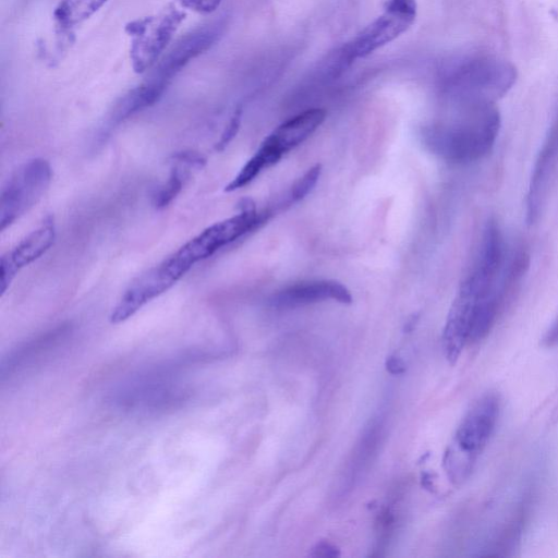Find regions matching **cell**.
<instances>
[{"mask_svg": "<svg viewBox=\"0 0 558 558\" xmlns=\"http://www.w3.org/2000/svg\"><path fill=\"white\" fill-rule=\"evenodd\" d=\"M530 256L523 247L508 252L498 221L484 225L475 259L449 310L442 347L459 354L484 339L525 275Z\"/></svg>", "mask_w": 558, "mask_h": 558, "instance_id": "1", "label": "cell"}, {"mask_svg": "<svg viewBox=\"0 0 558 558\" xmlns=\"http://www.w3.org/2000/svg\"><path fill=\"white\" fill-rule=\"evenodd\" d=\"M500 126L501 118L495 102L466 101L463 116L438 128L428 141L433 150L447 160L473 162L492 151Z\"/></svg>", "mask_w": 558, "mask_h": 558, "instance_id": "2", "label": "cell"}, {"mask_svg": "<svg viewBox=\"0 0 558 558\" xmlns=\"http://www.w3.org/2000/svg\"><path fill=\"white\" fill-rule=\"evenodd\" d=\"M498 414L499 399L494 393L482 396L466 412L444 457L451 482L459 484L470 475L493 435Z\"/></svg>", "mask_w": 558, "mask_h": 558, "instance_id": "3", "label": "cell"}, {"mask_svg": "<svg viewBox=\"0 0 558 558\" xmlns=\"http://www.w3.org/2000/svg\"><path fill=\"white\" fill-rule=\"evenodd\" d=\"M186 13L173 3L158 13L135 19L125 25L130 37V60L137 74L149 70L165 51Z\"/></svg>", "mask_w": 558, "mask_h": 558, "instance_id": "4", "label": "cell"}, {"mask_svg": "<svg viewBox=\"0 0 558 558\" xmlns=\"http://www.w3.org/2000/svg\"><path fill=\"white\" fill-rule=\"evenodd\" d=\"M416 14V0H384L383 13L343 48L342 61L351 64L393 41L414 24Z\"/></svg>", "mask_w": 558, "mask_h": 558, "instance_id": "5", "label": "cell"}, {"mask_svg": "<svg viewBox=\"0 0 558 558\" xmlns=\"http://www.w3.org/2000/svg\"><path fill=\"white\" fill-rule=\"evenodd\" d=\"M49 162L34 158L20 166L1 191L0 225L3 231L27 213L45 194L51 181Z\"/></svg>", "mask_w": 558, "mask_h": 558, "instance_id": "6", "label": "cell"}, {"mask_svg": "<svg viewBox=\"0 0 558 558\" xmlns=\"http://www.w3.org/2000/svg\"><path fill=\"white\" fill-rule=\"evenodd\" d=\"M259 221L254 203L243 201L239 214L209 226L177 250L173 256L190 270L196 263L254 229Z\"/></svg>", "mask_w": 558, "mask_h": 558, "instance_id": "7", "label": "cell"}, {"mask_svg": "<svg viewBox=\"0 0 558 558\" xmlns=\"http://www.w3.org/2000/svg\"><path fill=\"white\" fill-rule=\"evenodd\" d=\"M186 271L170 255L137 277L111 312L110 322L120 324L177 283Z\"/></svg>", "mask_w": 558, "mask_h": 558, "instance_id": "8", "label": "cell"}, {"mask_svg": "<svg viewBox=\"0 0 558 558\" xmlns=\"http://www.w3.org/2000/svg\"><path fill=\"white\" fill-rule=\"evenodd\" d=\"M558 166V111L536 156L526 192L525 218L534 225L542 213L550 181Z\"/></svg>", "mask_w": 558, "mask_h": 558, "instance_id": "9", "label": "cell"}, {"mask_svg": "<svg viewBox=\"0 0 558 558\" xmlns=\"http://www.w3.org/2000/svg\"><path fill=\"white\" fill-rule=\"evenodd\" d=\"M222 24L203 25L179 39L148 77L168 87L172 78L193 59L207 51L220 37Z\"/></svg>", "mask_w": 558, "mask_h": 558, "instance_id": "10", "label": "cell"}, {"mask_svg": "<svg viewBox=\"0 0 558 558\" xmlns=\"http://www.w3.org/2000/svg\"><path fill=\"white\" fill-rule=\"evenodd\" d=\"M326 110L308 109L277 126L260 144L258 150L270 165L310 137L325 121Z\"/></svg>", "mask_w": 558, "mask_h": 558, "instance_id": "11", "label": "cell"}, {"mask_svg": "<svg viewBox=\"0 0 558 558\" xmlns=\"http://www.w3.org/2000/svg\"><path fill=\"white\" fill-rule=\"evenodd\" d=\"M56 226L48 216L41 225L28 233L17 245L1 257V294H4L17 272L44 255L53 244Z\"/></svg>", "mask_w": 558, "mask_h": 558, "instance_id": "12", "label": "cell"}, {"mask_svg": "<svg viewBox=\"0 0 558 558\" xmlns=\"http://www.w3.org/2000/svg\"><path fill=\"white\" fill-rule=\"evenodd\" d=\"M335 300L351 303L350 291L335 280H315L300 282L278 292L271 299L276 307H295L319 301Z\"/></svg>", "mask_w": 558, "mask_h": 558, "instance_id": "13", "label": "cell"}, {"mask_svg": "<svg viewBox=\"0 0 558 558\" xmlns=\"http://www.w3.org/2000/svg\"><path fill=\"white\" fill-rule=\"evenodd\" d=\"M108 0H61L53 10L59 44L71 43L74 28L95 14Z\"/></svg>", "mask_w": 558, "mask_h": 558, "instance_id": "14", "label": "cell"}, {"mask_svg": "<svg viewBox=\"0 0 558 558\" xmlns=\"http://www.w3.org/2000/svg\"><path fill=\"white\" fill-rule=\"evenodd\" d=\"M173 159V167L168 180L154 196V205L159 209L168 206L179 195L191 171L202 168L205 163L203 156L195 151L178 153Z\"/></svg>", "mask_w": 558, "mask_h": 558, "instance_id": "15", "label": "cell"}, {"mask_svg": "<svg viewBox=\"0 0 558 558\" xmlns=\"http://www.w3.org/2000/svg\"><path fill=\"white\" fill-rule=\"evenodd\" d=\"M320 174V165H315L300 178L292 186L290 197L292 201H300L305 197L315 186Z\"/></svg>", "mask_w": 558, "mask_h": 558, "instance_id": "16", "label": "cell"}, {"mask_svg": "<svg viewBox=\"0 0 558 558\" xmlns=\"http://www.w3.org/2000/svg\"><path fill=\"white\" fill-rule=\"evenodd\" d=\"M241 116H242V110H241V108H238L234 111V113L232 114L228 124L226 125L220 140L216 144V149H218V150L223 149L231 142V140L236 135L238 130L240 128V123H241Z\"/></svg>", "mask_w": 558, "mask_h": 558, "instance_id": "17", "label": "cell"}, {"mask_svg": "<svg viewBox=\"0 0 558 558\" xmlns=\"http://www.w3.org/2000/svg\"><path fill=\"white\" fill-rule=\"evenodd\" d=\"M181 4L194 12L208 14L214 12L222 0H180Z\"/></svg>", "mask_w": 558, "mask_h": 558, "instance_id": "18", "label": "cell"}, {"mask_svg": "<svg viewBox=\"0 0 558 558\" xmlns=\"http://www.w3.org/2000/svg\"><path fill=\"white\" fill-rule=\"evenodd\" d=\"M310 556L333 558L339 556V549L328 542H319L312 548Z\"/></svg>", "mask_w": 558, "mask_h": 558, "instance_id": "19", "label": "cell"}, {"mask_svg": "<svg viewBox=\"0 0 558 558\" xmlns=\"http://www.w3.org/2000/svg\"><path fill=\"white\" fill-rule=\"evenodd\" d=\"M386 368L391 374H402L405 371V364L399 356L391 355L386 361Z\"/></svg>", "mask_w": 558, "mask_h": 558, "instance_id": "20", "label": "cell"}, {"mask_svg": "<svg viewBox=\"0 0 558 558\" xmlns=\"http://www.w3.org/2000/svg\"><path fill=\"white\" fill-rule=\"evenodd\" d=\"M543 342L547 347L558 344V317L555 319L550 328L546 331Z\"/></svg>", "mask_w": 558, "mask_h": 558, "instance_id": "21", "label": "cell"}]
</instances>
